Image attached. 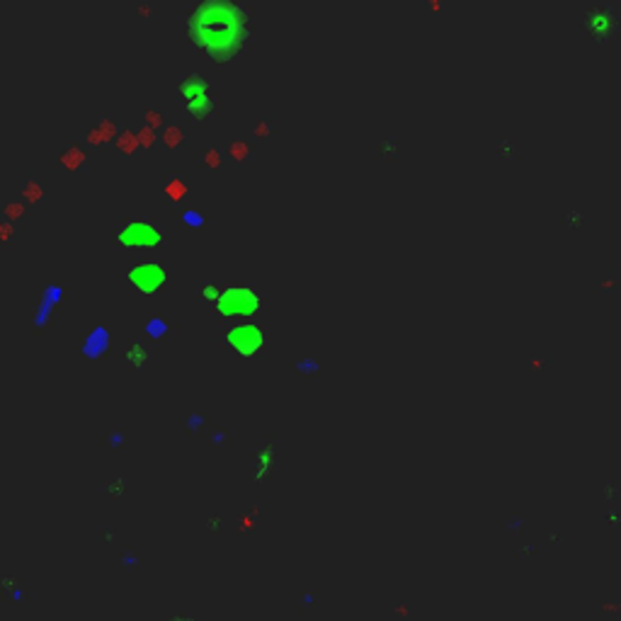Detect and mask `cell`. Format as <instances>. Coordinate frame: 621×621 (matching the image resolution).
Segmentation results:
<instances>
[{"label":"cell","mask_w":621,"mask_h":621,"mask_svg":"<svg viewBox=\"0 0 621 621\" xmlns=\"http://www.w3.org/2000/svg\"><path fill=\"white\" fill-rule=\"evenodd\" d=\"M182 95H185V102H187V107H190L192 112H202L209 102L207 85L199 83V80H190L187 87H182Z\"/></svg>","instance_id":"cell-2"},{"label":"cell","mask_w":621,"mask_h":621,"mask_svg":"<svg viewBox=\"0 0 621 621\" xmlns=\"http://www.w3.org/2000/svg\"><path fill=\"white\" fill-rule=\"evenodd\" d=\"M190 37L211 61H231L248 42V15L238 2L207 0L190 17Z\"/></svg>","instance_id":"cell-1"}]
</instances>
